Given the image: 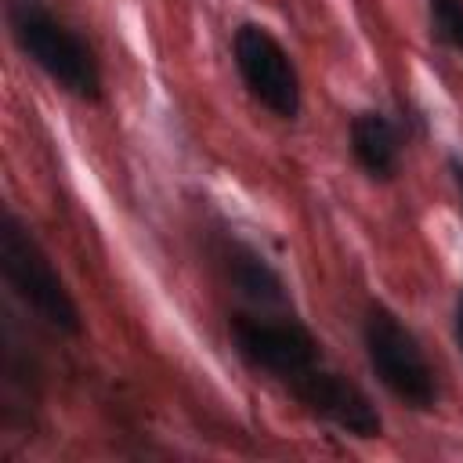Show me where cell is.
I'll list each match as a JSON object with an SVG mask.
<instances>
[{
	"label": "cell",
	"mask_w": 463,
	"mask_h": 463,
	"mask_svg": "<svg viewBox=\"0 0 463 463\" xmlns=\"http://www.w3.org/2000/svg\"><path fill=\"white\" fill-rule=\"evenodd\" d=\"M228 336L235 354L282 391L289 398H304L318 376L329 369L322 358V344L315 333L282 307H260V311H235L228 318Z\"/></svg>",
	"instance_id": "6da1fadb"
},
{
	"label": "cell",
	"mask_w": 463,
	"mask_h": 463,
	"mask_svg": "<svg viewBox=\"0 0 463 463\" xmlns=\"http://www.w3.org/2000/svg\"><path fill=\"white\" fill-rule=\"evenodd\" d=\"M7 33L14 47L65 94L80 101L101 98V61L83 33L58 18L43 0H7Z\"/></svg>",
	"instance_id": "7a4b0ae2"
},
{
	"label": "cell",
	"mask_w": 463,
	"mask_h": 463,
	"mask_svg": "<svg viewBox=\"0 0 463 463\" xmlns=\"http://www.w3.org/2000/svg\"><path fill=\"white\" fill-rule=\"evenodd\" d=\"M0 271L7 289L54 333L80 336L83 333V315L80 304L72 300L65 279L36 242V235L14 217L4 213L0 221Z\"/></svg>",
	"instance_id": "3957f363"
},
{
	"label": "cell",
	"mask_w": 463,
	"mask_h": 463,
	"mask_svg": "<svg viewBox=\"0 0 463 463\" xmlns=\"http://www.w3.org/2000/svg\"><path fill=\"white\" fill-rule=\"evenodd\" d=\"M362 347L376 380L416 412H430L438 405V373L420 347L416 333L383 304H369L362 318Z\"/></svg>",
	"instance_id": "277c9868"
},
{
	"label": "cell",
	"mask_w": 463,
	"mask_h": 463,
	"mask_svg": "<svg viewBox=\"0 0 463 463\" xmlns=\"http://www.w3.org/2000/svg\"><path fill=\"white\" fill-rule=\"evenodd\" d=\"M232 61H235V72H239L246 94L260 109H268L275 119L300 116V105H304L300 72L271 29H264L257 22H242L232 36Z\"/></svg>",
	"instance_id": "5b68a950"
},
{
	"label": "cell",
	"mask_w": 463,
	"mask_h": 463,
	"mask_svg": "<svg viewBox=\"0 0 463 463\" xmlns=\"http://www.w3.org/2000/svg\"><path fill=\"white\" fill-rule=\"evenodd\" d=\"M347 141H351V156L365 170V177L391 181L398 174V166H402V134H398V123L387 112H376V109L354 112L351 127H347Z\"/></svg>",
	"instance_id": "8992f818"
},
{
	"label": "cell",
	"mask_w": 463,
	"mask_h": 463,
	"mask_svg": "<svg viewBox=\"0 0 463 463\" xmlns=\"http://www.w3.org/2000/svg\"><path fill=\"white\" fill-rule=\"evenodd\" d=\"M213 257L224 268L228 282L246 300H253L257 307H282L286 304V286H282L279 271L253 246H246L239 239H221L217 250H213Z\"/></svg>",
	"instance_id": "52a82bcc"
},
{
	"label": "cell",
	"mask_w": 463,
	"mask_h": 463,
	"mask_svg": "<svg viewBox=\"0 0 463 463\" xmlns=\"http://www.w3.org/2000/svg\"><path fill=\"white\" fill-rule=\"evenodd\" d=\"M427 18H430V33L445 47L463 54V0H427Z\"/></svg>",
	"instance_id": "ba28073f"
},
{
	"label": "cell",
	"mask_w": 463,
	"mask_h": 463,
	"mask_svg": "<svg viewBox=\"0 0 463 463\" xmlns=\"http://www.w3.org/2000/svg\"><path fill=\"white\" fill-rule=\"evenodd\" d=\"M452 333H456V347H459V354H463V289H459V297H456V311H452Z\"/></svg>",
	"instance_id": "9c48e42d"
},
{
	"label": "cell",
	"mask_w": 463,
	"mask_h": 463,
	"mask_svg": "<svg viewBox=\"0 0 463 463\" xmlns=\"http://www.w3.org/2000/svg\"><path fill=\"white\" fill-rule=\"evenodd\" d=\"M449 170H452V181H456L459 199H463V159H459V156H452V159H449Z\"/></svg>",
	"instance_id": "30bf717a"
}]
</instances>
